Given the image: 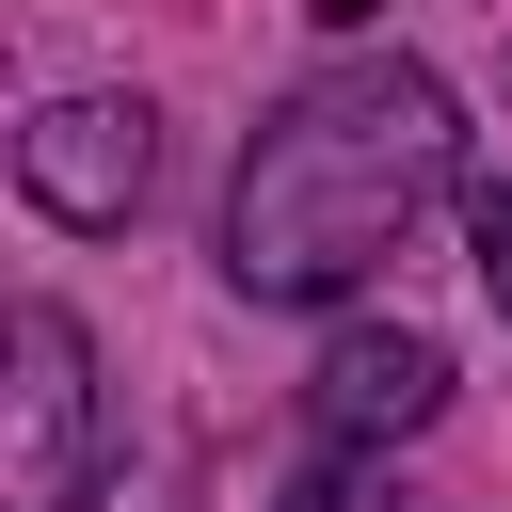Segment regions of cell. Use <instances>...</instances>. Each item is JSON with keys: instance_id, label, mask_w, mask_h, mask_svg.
Masks as SVG:
<instances>
[{"instance_id": "cell-6", "label": "cell", "mask_w": 512, "mask_h": 512, "mask_svg": "<svg viewBox=\"0 0 512 512\" xmlns=\"http://www.w3.org/2000/svg\"><path fill=\"white\" fill-rule=\"evenodd\" d=\"M464 240H480V288H496V320H512V176L464 192Z\"/></svg>"}, {"instance_id": "cell-3", "label": "cell", "mask_w": 512, "mask_h": 512, "mask_svg": "<svg viewBox=\"0 0 512 512\" xmlns=\"http://www.w3.org/2000/svg\"><path fill=\"white\" fill-rule=\"evenodd\" d=\"M144 176H160V112H144V96H48V112L16 128V192H32L48 224H80V240H112V224L144 208Z\"/></svg>"}, {"instance_id": "cell-2", "label": "cell", "mask_w": 512, "mask_h": 512, "mask_svg": "<svg viewBox=\"0 0 512 512\" xmlns=\"http://www.w3.org/2000/svg\"><path fill=\"white\" fill-rule=\"evenodd\" d=\"M112 464V400H96V336L64 304H16V384H0V512H96Z\"/></svg>"}, {"instance_id": "cell-4", "label": "cell", "mask_w": 512, "mask_h": 512, "mask_svg": "<svg viewBox=\"0 0 512 512\" xmlns=\"http://www.w3.org/2000/svg\"><path fill=\"white\" fill-rule=\"evenodd\" d=\"M432 400H448V352L432 336H336L320 368H304V432L320 448H400V432H432Z\"/></svg>"}, {"instance_id": "cell-5", "label": "cell", "mask_w": 512, "mask_h": 512, "mask_svg": "<svg viewBox=\"0 0 512 512\" xmlns=\"http://www.w3.org/2000/svg\"><path fill=\"white\" fill-rule=\"evenodd\" d=\"M288 512H416V496H400V480H384L368 448H320V464L288 480Z\"/></svg>"}, {"instance_id": "cell-1", "label": "cell", "mask_w": 512, "mask_h": 512, "mask_svg": "<svg viewBox=\"0 0 512 512\" xmlns=\"http://www.w3.org/2000/svg\"><path fill=\"white\" fill-rule=\"evenodd\" d=\"M464 176V112L432 64H320L256 144H240V192H224V288L240 304H352Z\"/></svg>"}]
</instances>
